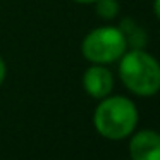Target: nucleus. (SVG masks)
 Masks as SVG:
<instances>
[{"label": "nucleus", "instance_id": "1", "mask_svg": "<svg viewBox=\"0 0 160 160\" xmlns=\"http://www.w3.org/2000/svg\"><path fill=\"white\" fill-rule=\"evenodd\" d=\"M93 124L100 136L107 139H124L138 124V108L129 98L115 95L105 97L97 105Z\"/></svg>", "mask_w": 160, "mask_h": 160}, {"label": "nucleus", "instance_id": "2", "mask_svg": "<svg viewBox=\"0 0 160 160\" xmlns=\"http://www.w3.org/2000/svg\"><path fill=\"white\" fill-rule=\"evenodd\" d=\"M119 62V74L131 93L152 97L160 91V62L143 48L124 52Z\"/></svg>", "mask_w": 160, "mask_h": 160}, {"label": "nucleus", "instance_id": "3", "mask_svg": "<svg viewBox=\"0 0 160 160\" xmlns=\"http://www.w3.org/2000/svg\"><path fill=\"white\" fill-rule=\"evenodd\" d=\"M128 50L124 33L114 26L95 28L84 36L81 43V52L84 59L93 64H112L119 60Z\"/></svg>", "mask_w": 160, "mask_h": 160}, {"label": "nucleus", "instance_id": "4", "mask_svg": "<svg viewBox=\"0 0 160 160\" xmlns=\"http://www.w3.org/2000/svg\"><path fill=\"white\" fill-rule=\"evenodd\" d=\"M83 88L90 97L102 100L114 90V76L102 64H93L83 76Z\"/></svg>", "mask_w": 160, "mask_h": 160}, {"label": "nucleus", "instance_id": "5", "mask_svg": "<svg viewBox=\"0 0 160 160\" xmlns=\"http://www.w3.org/2000/svg\"><path fill=\"white\" fill-rule=\"evenodd\" d=\"M131 160H160V132L143 129L129 141Z\"/></svg>", "mask_w": 160, "mask_h": 160}, {"label": "nucleus", "instance_id": "6", "mask_svg": "<svg viewBox=\"0 0 160 160\" xmlns=\"http://www.w3.org/2000/svg\"><path fill=\"white\" fill-rule=\"evenodd\" d=\"M97 12L102 19H114L119 14V2L117 0H97Z\"/></svg>", "mask_w": 160, "mask_h": 160}, {"label": "nucleus", "instance_id": "7", "mask_svg": "<svg viewBox=\"0 0 160 160\" xmlns=\"http://www.w3.org/2000/svg\"><path fill=\"white\" fill-rule=\"evenodd\" d=\"M5 74H7V67H5L4 59L0 57V86H2V84H4V81H5Z\"/></svg>", "mask_w": 160, "mask_h": 160}, {"label": "nucleus", "instance_id": "8", "mask_svg": "<svg viewBox=\"0 0 160 160\" xmlns=\"http://www.w3.org/2000/svg\"><path fill=\"white\" fill-rule=\"evenodd\" d=\"M153 12L160 21V0H153Z\"/></svg>", "mask_w": 160, "mask_h": 160}, {"label": "nucleus", "instance_id": "9", "mask_svg": "<svg viewBox=\"0 0 160 160\" xmlns=\"http://www.w3.org/2000/svg\"><path fill=\"white\" fill-rule=\"evenodd\" d=\"M74 2H78V4H95L97 0H74Z\"/></svg>", "mask_w": 160, "mask_h": 160}]
</instances>
